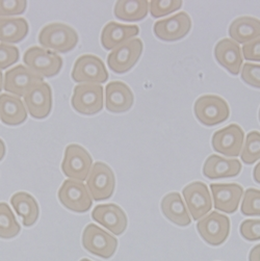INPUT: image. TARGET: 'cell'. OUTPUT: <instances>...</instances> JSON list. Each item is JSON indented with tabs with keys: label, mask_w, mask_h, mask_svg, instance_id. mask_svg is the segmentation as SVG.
Wrapping results in <instances>:
<instances>
[{
	"label": "cell",
	"mask_w": 260,
	"mask_h": 261,
	"mask_svg": "<svg viewBox=\"0 0 260 261\" xmlns=\"http://www.w3.org/2000/svg\"><path fill=\"white\" fill-rule=\"evenodd\" d=\"M39 43L59 54H67L78 43V35L72 26L65 23H50L39 34Z\"/></svg>",
	"instance_id": "6da1fadb"
},
{
	"label": "cell",
	"mask_w": 260,
	"mask_h": 261,
	"mask_svg": "<svg viewBox=\"0 0 260 261\" xmlns=\"http://www.w3.org/2000/svg\"><path fill=\"white\" fill-rule=\"evenodd\" d=\"M23 61L25 66L40 77H54L63 68V60L56 52L34 46L25 51Z\"/></svg>",
	"instance_id": "7a4b0ae2"
},
{
	"label": "cell",
	"mask_w": 260,
	"mask_h": 261,
	"mask_svg": "<svg viewBox=\"0 0 260 261\" xmlns=\"http://www.w3.org/2000/svg\"><path fill=\"white\" fill-rule=\"evenodd\" d=\"M194 112L198 121L208 127L227 121L230 115L229 106L225 99L215 95H204L198 98Z\"/></svg>",
	"instance_id": "3957f363"
},
{
	"label": "cell",
	"mask_w": 260,
	"mask_h": 261,
	"mask_svg": "<svg viewBox=\"0 0 260 261\" xmlns=\"http://www.w3.org/2000/svg\"><path fill=\"white\" fill-rule=\"evenodd\" d=\"M92 167L93 159L87 149L76 144H71L66 148L62 171L67 177L84 182L87 180Z\"/></svg>",
	"instance_id": "277c9868"
},
{
	"label": "cell",
	"mask_w": 260,
	"mask_h": 261,
	"mask_svg": "<svg viewBox=\"0 0 260 261\" xmlns=\"http://www.w3.org/2000/svg\"><path fill=\"white\" fill-rule=\"evenodd\" d=\"M87 188L94 201L110 199L116 189V177L110 166L95 163L87 178Z\"/></svg>",
	"instance_id": "5b68a950"
},
{
	"label": "cell",
	"mask_w": 260,
	"mask_h": 261,
	"mask_svg": "<svg viewBox=\"0 0 260 261\" xmlns=\"http://www.w3.org/2000/svg\"><path fill=\"white\" fill-rule=\"evenodd\" d=\"M71 76L76 83L101 85L108 82L109 72L98 57L85 55L76 60Z\"/></svg>",
	"instance_id": "8992f818"
},
{
	"label": "cell",
	"mask_w": 260,
	"mask_h": 261,
	"mask_svg": "<svg viewBox=\"0 0 260 261\" xmlns=\"http://www.w3.org/2000/svg\"><path fill=\"white\" fill-rule=\"evenodd\" d=\"M59 199L63 206L74 213H87L93 205L91 194L84 182L68 179L59 191Z\"/></svg>",
	"instance_id": "52a82bcc"
},
{
	"label": "cell",
	"mask_w": 260,
	"mask_h": 261,
	"mask_svg": "<svg viewBox=\"0 0 260 261\" xmlns=\"http://www.w3.org/2000/svg\"><path fill=\"white\" fill-rule=\"evenodd\" d=\"M72 108L82 115H95L103 109V88L101 85L82 84L74 88Z\"/></svg>",
	"instance_id": "ba28073f"
},
{
	"label": "cell",
	"mask_w": 260,
	"mask_h": 261,
	"mask_svg": "<svg viewBox=\"0 0 260 261\" xmlns=\"http://www.w3.org/2000/svg\"><path fill=\"white\" fill-rule=\"evenodd\" d=\"M83 246L95 256L110 259L117 251L118 241L99 226L89 224L83 233Z\"/></svg>",
	"instance_id": "9c48e42d"
},
{
	"label": "cell",
	"mask_w": 260,
	"mask_h": 261,
	"mask_svg": "<svg viewBox=\"0 0 260 261\" xmlns=\"http://www.w3.org/2000/svg\"><path fill=\"white\" fill-rule=\"evenodd\" d=\"M197 230L205 243L211 246L224 244L230 233V220L225 215L212 212L200 219L197 223Z\"/></svg>",
	"instance_id": "30bf717a"
},
{
	"label": "cell",
	"mask_w": 260,
	"mask_h": 261,
	"mask_svg": "<svg viewBox=\"0 0 260 261\" xmlns=\"http://www.w3.org/2000/svg\"><path fill=\"white\" fill-rule=\"evenodd\" d=\"M144 45L140 39H132L114 49L108 58V64L117 74L128 72L140 60Z\"/></svg>",
	"instance_id": "8fae6325"
},
{
	"label": "cell",
	"mask_w": 260,
	"mask_h": 261,
	"mask_svg": "<svg viewBox=\"0 0 260 261\" xmlns=\"http://www.w3.org/2000/svg\"><path fill=\"white\" fill-rule=\"evenodd\" d=\"M4 89L17 97H24L35 87L43 83V78L35 74L28 67L18 65L6 72Z\"/></svg>",
	"instance_id": "7c38bea8"
},
{
	"label": "cell",
	"mask_w": 260,
	"mask_h": 261,
	"mask_svg": "<svg viewBox=\"0 0 260 261\" xmlns=\"http://www.w3.org/2000/svg\"><path fill=\"white\" fill-rule=\"evenodd\" d=\"M244 139L245 133L242 127L231 124L215 133L212 144L215 151L228 158H238L242 153Z\"/></svg>",
	"instance_id": "4fadbf2b"
},
{
	"label": "cell",
	"mask_w": 260,
	"mask_h": 261,
	"mask_svg": "<svg viewBox=\"0 0 260 261\" xmlns=\"http://www.w3.org/2000/svg\"><path fill=\"white\" fill-rule=\"evenodd\" d=\"M193 220L199 221L213 208V201L208 187L201 181L188 185L182 192Z\"/></svg>",
	"instance_id": "5bb4252c"
},
{
	"label": "cell",
	"mask_w": 260,
	"mask_h": 261,
	"mask_svg": "<svg viewBox=\"0 0 260 261\" xmlns=\"http://www.w3.org/2000/svg\"><path fill=\"white\" fill-rule=\"evenodd\" d=\"M192 29V19L186 12L155 22L153 32L159 39L174 42L185 38Z\"/></svg>",
	"instance_id": "9a60e30c"
},
{
	"label": "cell",
	"mask_w": 260,
	"mask_h": 261,
	"mask_svg": "<svg viewBox=\"0 0 260 261\" xmlns=\"http://www.w3.org/2000/svg\"><path fill=\"white\" fill-rule=\"evenodd\" d=\"M95 222L109 229L115 236H121L127 228V216L122 208L116 204H101L92 212Z\"/></svg>",
	"instance_id": "2e32d148"
},
{
	"label": "cell",
	"mask_w": 260,
	"mask_h": 261,
	"mask_svg": "<svg viewBox=\"0 0 260 261\" xmlns=\"http://www.w3.org/2000/svg\"><path fill=\"white\" fill-rule=\"evenodd\" d=\"M217 211L234 214L239 208L244 195V189L238 184H214L211 186Z\"/></svg>",
	"instance_id": "e0dca14e"
},
{
	"label": "cell",
	"mask_w": 260,
	"mask_h": 261,
	"mask_svg": "<svg viewBox=\"0 0 260 261\" xmlns=\"http://www.w3.org/2000/svg\"><path fill=\"white\" fill-rule=\"evenodd\" d=\"M26 110L35 119H45L52 109V90L47 83L35 87L24 96Z\"/></svg>",
	"instance_id": "ac0fdd59"
},
{
	"label": "cell",
	"mask_w": 260,
	"mask_h": 261,
	"mask_svg": "<svg viewBox=\"0 0 260 261\" xmlns=\"http://www.w3.org/2000/svg\"><path fill=\"white\" fill-rule=\"evenodd\" d=\"M134 93L122 82H112L106 88V107L111 113H125L133 108Z\"/></svg>",
	"instance_id": "d6986e66"
},
{
	"label": "cell",
	"mask_w": 260,
	"mask_h": 261,
	"mask_svg": "<svg viewBox=\"0 0 260 261\" xmlns=\"http://www.w3.org/2000/svg\"><path fill=\"white\" fill-rule=\"evenodd\" d=\"M215 57L218 63L232 75L240 74L244 60L237 42L227 38L219 41L215 47Z\"/></svg>",
	"instance_id": "ffe728a7"
},
{
	"label": "cell",
	"mask_w": 260,
	"mask_h": 261,
	"mask_svg": "<svg viewBox=\"0 0 260 261\" xmlns=\"http://www.w3.org/2000/svg\"><path fill=\"white\" fill-rule=\"evenodd\" d=\"M140 33L137 25H124L110 22L104 26L101 33V44L104 49L114 50L125 42L134 39Z\"/></svg>",
	"instance_id": "44dd1931"
},
{
	"label": "cell",
	"mask_w": 260,
	"mask_h": 261,
	"mask_svg": "<svg viewBox=\"0 0 260 261\" xmlns=\"http://www.w3.org/2000/svg\"><path fill=\"white\" fill-rule=\"evenodd\" d=\"M242 171V164L239 160H227L213 154L203 166V175L210 179H221L237 177Z\"/></svg>",
	"instance_id": "7402d4cb"
},
{
	"label": "cell",
	"mask_w": 260,
	"mask_h": 261,
	"mask_svg": "<svg viewBox=\"0 0 260 261\" xmlns=\"http://www.w3.org/2000/svg\"><path fill=\"white\" fill-rule=\"evenodd\" d=\"M28 119V111L20 97L2 94L0 95V120L6 125L18 126Z\"/></svg>",
	"instance_id": "603a6c76"
},
{
	"label": "cell",
	"mask_w": 260,
	"mask_h": 261,
	"mask_svg": "<svg viewBox=\"0 0 260 261\" xmlns=\"http://www.w3.org/2000/svg\"><path fill=\"white\" fill-rule=\"evenodd\" d=\"M161 207L164 216L175 225L187 227L192 223L188 208L179 193L175 192L166 195L162 200Z\"/></svg>",
	"instance_id": "cb8c5ba5"
},
{
	"label": "cell",
	"mask_w": 260,
	"mask_h": 261,
	"mask_svg": "<svg viewBox=\"0 0 260 261\" xmlns=\"http://www.w3.org/2000/svg\"><path fill=\"white\" fill-rule=\"evenodd\" d=\"M229 36L238 44H247L260 37V20L254 17H239L229 26Z\"/></svg>",
	"instance_id": "d4e9b609"
},
{
	"label": "cell",
	"mask_w": 260,
	"mask_h": 261,
	"mask_svg": "<svg viewBox=\"0 0 260 261\" xmlns=\"http://www.w3.org/2000/svg\"><path fill=\"white\" fill-rule=\"evenodd\" d=\"M11 203L25 227H32L37 223L40 210L37 200L32 195L25 192L16 193L12 196Z\"/></svg>",
	"instance_id": "484cf974"
},
{
	"label": "cell",
	"mask_w": 260,
	"mask_h": 261,
	"mask_svg": "<svg viewBox=\"0 0 260 261\" xmlns=\"http://www.w3.org/2000/svg\"><path fill=\"white\" fill-rule=\"evenodd\" d=\"M30 32L29 22L24 18L0 17V42L16 44L28 37Z\"/></svg>",
	"instance_id": "4316f807"
},
{
	"label": "cell",
	"mask_w": 260,
	"mask_h": 261,
	"mask_svg": "<svg viewBox=\"0 0 260 261\" xmlns=\"http://www.w3.org/2000/svg\"><path fill=\"white\" fill-rule=\"evenodd\" d=\"M149 2L147 0H138V2H118L115 5V16L127 22L141 21L148 15Z\"/></svg>",
	"instance_id": "83f0119b"
},
{
	"label": "cell",
	"mask_w": 260,
	"mask_h": 261,
	"mask_svg": "<svg viewBox=\"0 0 260 261\" xmlns=\"http://www.w3.org/2000/svg\"><path fill=\"white\" fill-rule=\"evenodd\" d=\"M21 231L12 210L6 202L0 203V239L10 240L16 238Z\"/></svg>",
	"instance_id": "f1b7e54d"
},
{
	"label": "cell",
	"mask_w": 260,
	"mask_h": 261,
	"mask_svg": "<svg viewBox=\"0 0 260 261\" xmlns=\"http://www.w3.org/2000/svg\"><path fill=\"white\" fill-rule=\"evenodd\" d=\"M258 160H260V133L251 132L246 138L242 161L246 165H253Z\"/></svg>",
	"instance_id": "f546056e"
},
{
	"label": "cell",
	"mask_w": 260,
	"mask_h": 261,
	"mask_svg": "<svg viewBox=\"0 0 260 261\" xmlns=\"http://www.w3.org/2000/svg\"><path fill=\"white\" fill-rule=\"evenodd\" d=\"M242 214L247 217H260V191L248 189L244 192Z\"/></svg>",
	"instance_id": "4dcf8cb0"
},
{
	"label": "cell",
	"mask_w": 260,
	"mask_h": 261,
	"mask_svg": "<svg viewBox=\"0 0 260 261\" xmlns=\"http://www.w3.org/2000/svg\"><path fill=\"white\" fill-rule=\"evenodd\" d=\"M150 14L153 18H162L164 16H167L171 13H174L178 11L182 7V2L180 0H169V2H158V0H154V2H150Z\"/></svg>",
	"instance_id": "1f68e13d"
},
{
	"label": "cell",
	"mask_w": 260,
	"mask_h": 261,
	"mask_svg": "<svg viewBox=\"0 0 260 261\" xmlns=\"http://www.w3.org/2000/svg\"><path fill=\"white\" fill-rule=\"evenodd\" d=\"M20 59V51L16 46L0 43V70H5Z\"/></svg>",
	"instance_id": "d6a6232c"
},
{
	"label": "cell",
	"mask_w": 260,
	"mask_h": 261,
	"mask_svg": "<svg viewBox=\"0 0 260 261\" xmlns=\"http://www.w3.org/2000/svg\"><path fill=\"white\" fill-rule=\"evenodd\" d=\"M28 3L19 0V2H7V0H0V17H13L21 15L25 12Z\"/></svg>",
	"instance_id": "836d02e7"
},
{
	"label": "cell",
	"mask_w": 260,
	"mask_h": 261,
	"mask_svg": "<svg viewBox=\"0 0 260 261\" xmlns=\"http://www.w3.org/2000/svg\"><path fill=\"white\" fill-rule=\"evenodd\" d=\"M242 237L249 242H256L260 240V220H246L240 227Z\"/></svg>",
	"instance_id": "e575fe53"
},
{
	"label": "cell",
	"mask_w": 260,
	"mask_h": 261,
	"mask_svg": "<svg viewBox=\"0 0 260 261\" xmlns=\"http://www.w3.org/2000/svg\"><path fill=\"white\" fill-rule=\"evenodd\" d=\"M242 80L247 85L260 89V65L245 64L242 69Z\"/></svg>",
	"instance_id": "d590c367"
},
{
	"label": "cell",
	"mask_w": 260,
	"mask_h": 261,
	"mask_svg": "<svg viewBox=\"0 0 260 261\" xmlns=\"http://www.w3.org/2000/svg\"><path fill=\"white\" fill-rule=\"evenodd\" d=\"M244 58L247 61L260 62V37L243 46Z\"/></svg>",
	"instance_id": "8d00e7d4"
},
{
	"label": "cell",
	"mask_w": 260,
	"mask_h": 261,
	"mask_svg": "<svg viewBox=\"0 0 260 261\" xmlns=\"http://www.w3.org/2000/svg\"><path fill=\"white\" fill-rule=\"evenodd\" d=\"M249 261H260V244L250 251Z\"/></svg>",
	"instance_id": "74e56055"
},
{
	"label": "cell",
	"mask_w": 260,
	"mask_h": 261,
	"mask_svg": "<svg viewBox=\"0 0 260 261\" xmlns=\"http://www.w3.org/2000/svg\"><path fill=\"white\" fill-rule=\"evenodd\" d=\"M253 177L255 182L260 185V163H258V165L254 168L253 170Z\"/></svg>",
	"instance_id": "f35d334b"
},
{
	"label": "cell",
	"mask_w": 260,
	"mask_h": 261,
	"mask_svg": "<svg viewBox=\"0 0 260 261\" xmlns=\"http://www.w3.org/2000/svg\"><path fill=\"white\" fill-rule=\"evenodd\" d=\"M6 155V144L5 142L0 139V162H2Z\"/></svg>",
	"instance_id": "ab89813d"
},
{
	"label": "cell",
	"mask_w": 260,
	"mask_h": 261,
	"mask_svg": "<svg viewBox=\"0 0 260 261\" xmlns=\"http://www.w3.org/2000/svg\"><path fill=\"white\" fill-rule=\"evenodd\" d=\"M3 88H4V74L2 70H0V92H2Z\"/></svg>",
	"instance_id": "60d3db41"
},
{
	"label": "cell",
	"mask_w": 260,
	"mask_h": 261,
	"mask_svg": "<svg viewBox=\"0 0 260 261\" xmlns=\"http://www.w3.org/2000/svg\"><path fill=\"white\" fill-rule=\"evenodd\" d=\"M81 261H91V260L90 259H82Z\"/></svg>",
	"instance_id": "b9f144b4"
},
{
	"label": "cell",
	"mask_w": 260,
	"mask_h": 261,
	"mask_svg": "<svg viewBox=\"0 0 260 261\" xmlns=\"http://www.w3.org/2000/svg\"><path fill=\"white\" fill-rule=\"evenodd\" d=\"M259 121H260V110H259Z\"/></svg>",
	"instance_id": "7bdbcfd3"
}]
</instances>
